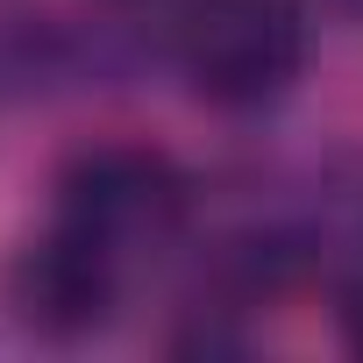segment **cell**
<instances>
[{"instance_id": "obj_1", "label": "cell", "mask_w": 363, "mask_h": 363, "mask_svg": "<svg viewBox=\"0 0 363 363\" xmlns=\"http://www.w3.org/2000/svg\"><path fill=\"white\" fill-rule=\"evenodd\" d=\"M178 65L207 107H271L306 65V8L299 0H193L178 29Z\"/></svg>"}, {"instance_id": "obj_2", "label": "cell", "mask_w": 363, "mask_h": 363, "mask_svg": "<svg viewBox=\"0 0 363 363\" xmlns=\"http://www.w3.org/2000/svg\"><path fill=\"white\" fill-rule=\"evenodd\" d=\"M193 214V186L164 150L150 143H93L57 178V221L107 242L121 264L143 250H164Z\"/></svg>"}, {"instance_id": "obj_3", "label": "cell", "mask_w": 363, "mask_h": 363, "mask_svg": "<svg viewBox=\"0 0 363 363\" xmlns=\"http://www.w3.org/2000/svg\"><path fill=\"white\" fill-rule=\"evenodd\" d=\"M121 257L107 242H93L86 228L72 221H50L36 242L15 250L8 278H0V292H8V313L50 342H79L93 328H107L114 299H121Z\"/></svg>"}, {"instance_id": "obj_4", "label": "cell", "mask_w": 363, "mask_h": 363, "mask_svg": "<svg viewBox=\"0 0 363 363\" xmlns=\"http://www.w3.org/2000/svg\"><path fill=\"white\" fill-rule=\"evenodd\" d=\"M72 72H79V50H72L65 22L29 8V0H0V100L50 93Z\"/></svg>"}, {"instance_id": "obj_5", "label": "cell", "mask_w": 363, "mask_h": 363, "mask_svg": "<svg viewBox=\"0 0 363 363\" xmlns=\"http://www.w3.org/2000/svg\"><path fill=\"white\" fill-rule=\"evenodd\" d=\"M342 335H349V349L363 356V278L342 292Z\"/></svg>"}, {"instance_id": "obj_6", "label": "cell", "mask_w": 363, "mask_h": 363, "mask_svg": "<svg viewBox=\"0 0 363 363\" xmlns=\"http://www.w3.org/2000/svg\"><path fill=\"white\" fill-rule=\"evenodd\" d=\"M335 15H349V22H363V0H328Z\"/></svg>"}]
</instances>
